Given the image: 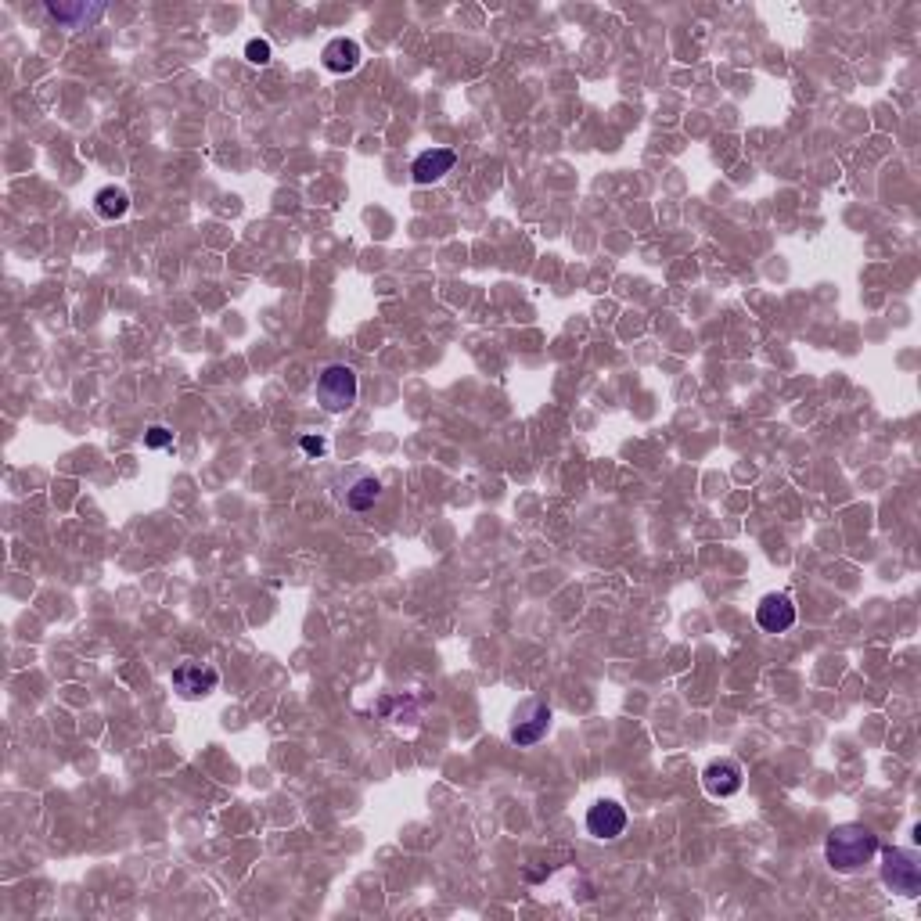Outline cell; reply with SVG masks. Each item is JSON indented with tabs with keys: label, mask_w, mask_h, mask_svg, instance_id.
<instances>
[{
	"label": "cell",
	"mask_w": 921,
	"mask_h": 921,
	"mask_svg": "<svg viewBox=\"0 0 921 921\" xmlns=\"http://www.w3.org/2000/svg\"><path fill=\"white\" fill-rule=\"evenodd\" d=\"M878 853V835L864 824H835L824 842V857H828V868L850 875L860 871L864 864H871V857Z\"/></svg>",
	"instance_id": "cell-1"
},
{
	"label": "cell",
	"mask_w": 921,
	"mask_h": 921,
	"mask_svg": "<svg viewBox=\"0 0 921 921\" xmlns=\"http://www.w3.org/2000/svg\"><path fill=\"white\" fill-rule=\"evenodd\" d=\"M317 403L324 411L342 414L357 403V371L346 364H328L317 375Z\"/></svg>",
	"instance_id": "cell-2"
},
{
	"label": "cell",
	"mask_w": 921,
	"mask_h": 921,
	"mask_svg": "<svg viewBox=\"0 0 921 921\" xmlns=\"http://www.w3.org/2000/svg\"><path fill=\"white\" fill-rule=\"evenodd\" d=\"M882 878L886 886L896 889L900 896H918L921 893V864L911 850H882Z\"/></svg>",
	"instance_id": "cell-3"
},
{
	"label": "cell",
	"mask_w": 921,
	"mask_h": 921,
	"mask_svg": "<svg viewBox=\"0 0 921 921\" xmlns=\"http://www.w3.org/2000/svg\"><path fill=\"white\" fill-rule=\"evenodd\" d=\"M547 727H551V709H547L544 702H537V698H529V702L519 706L515 720H511V742L519 745V749L537 745L547 734Z\"/></svg>",
	"instance_id": "cell-4"
},
{
	"label": "cell",
	"mask_w": 921,
	"mask_h": 921,
	"mask_svg": "<svg viewBox=\"0 0 921 921\" xmlns=\"http://www.w3.org/2000/svg\"><path fill=\"white\" fill-rule=\"evenodd\" d=\"M216 684H220V673H216L213 666H206V662H180L177 670H173V688L184 698L213 695Z\"/></svg>",
	"instance_id": "cell-5"
},
{
	"label": "cell",
	"mask_w": 921,
	"mask_h": 921,
	"mask_svg": "<svg viewBox=\"0 0 921 921\" xmlns=\"http://www.w3.org/2000/svg\"><path fill=\"white\" fill-rule=\"evenodd\" d=\"M756 623L767 630V634H785L796 623V605L788 594H767V598L756 605Z\"/></svg>",
	"instance_id": "cell-6"
},
{
	"label": "cell",
	"mask_w": 921,
	"mask_h": 921,
	"mask_svg": "<svg viewBox=\"0 0 921 921\" xmlns=\"http://www.w3.org/2000/svg\"><path fill=\"white\" fill-rule=\"evenodd\" d=\"M587 832L594 839H619L626 832V810L612 799H601L587 810Z\"/></svg>",
	"instance_id": "cell-7"
},
{
	"label": "cell",
	"mask_w": 921,
	"mask_h": 921,
	"mask_svg": "<svg viewBox=\"0 0 921 921\" xmlns=\"http://www.w3.org/2000/svg\"><path fill=\"white\" fill-rule=\"evenodd\" d=\"M702 785L713 799H727L742 788V767L734 760H713L702 770Z\"/></svg>",
	"instance_id": "cell-8"
},
{
	"label": "cell",
	"mask_w": 921,
	"mask_h": 921,
	"mask_svg": "<svg viewBox=\"0 0 921 921\" xmlns=\"http://www.w3.org/2000/svg\"><path fill=\"white\" fill-rule=\"evenodd\" d=\"M339 497L349 511H367L378 497H382V483H378L371 472H349L346 490H342Z\"/></svg>",
	"instance_id": "cell-9"
},
{
	"label": "cell",
	"mask_w": 921,
	"mask_h": 921,
	"mask_svg": "<svg viewBox=\"0 0 921 921\" xmlns=\"http://www.w3.org/2000/svg\"><path fill=\"white\" fill-rule=\"evenodd\" d=\"M457 155L450 152V148H429V152H421L418 159H414L411 173L418 184H436V180H443L450 170H454Z\"/></svg>",
	"instance_id": "cell-10"
},
{
	"label": "cell",
	"mask_w": 921,
	"mask_h": 921,
	"mask_svg": "<svg viewBox=\"0 0 921 921\" xmlns=\"http://www.w3.org/2000/svg\"><path fill=\"white\" fill-rule=\"evenodd\" d=\"M47 15L69 29H90L101 15H105V4H54L51 0V4H47Z\"/></svg>",
	"instance_id": "cell-11"
},
{
	"label": "cell",
	"mask_w": 921,
	"mask_h": 921,
	"mask_svg": "<svg viewBox=\"0 0 921 921\" xmlns=\"http://www.w3.org/2000/svg\"><path fill=\"white\" fill-rule=\"evenodd\" d=\"M324 69L328 72H339V76H346V72H353L360 65V44L357 40H346V36H339V40H331L328 47H324Z\"/></svg>",
	"instance_id": "cell-12"
},
{
	"label": "cell",
	"mask_w": 921,
	"mask_h": 921,
	"mask_svg": "<svg viewBox=\"0 0 921 921\" xmlns=\"http://www.w3.org/2000/svg\"><path fill=\"white\" fill-rule=\"evenodd\" d=\"M126 209H130V195L123 188H116V184H108V188H101L94 195V213L101 220H119V216H126Z\"/></svg>",
	"instance_id": "cell-13"
},
{
	"label": "cell",
	"mask_w": 921,
	"mask_h": 921,
	"mask_svg": "<svg viewBox=\"0 0 921 921\" xmlns=\"http://www.w3.org/2000/svg\"><path fill=\"white\" fill-rule=\"evenodd\" d=\"M144 447H152V450L173 447V432L166 429V425H152V429L144 432Z\"/></svg>",
	"instance_id": "cell-14"
},
{
	"label": "cell",
	"mask_w": 921,
	"mask_h": 921,
	"mask_svg": "<svg viewBox=\"0 0 921 921\" xmlns=\"http://www.w3.org/2000/svg\"><path fill=\"white\" fill-rule=\"evenodd\" d=\"M245 58H249L252 65H267L270 62V44L256 36V40H249V44H245Z\"/></svg>",
	"instance_id": "cell-15"
},
{
	"label": "cell",
	"mask_w": 921,
	"mask_h": 921,
	"mask_svg": "<svg viewBox=\"0 0 921 921\" xmlns=\"http://www.w3.org/2000/svg\"><path fill=\"white\" fill-rule=\"evenodd\" d=\"M303 450H306L310 457H321L324 450H328V443H324L321 436H303Z\"/></svg>",
	"instance_id": "cell-16"
}]
</instances>
